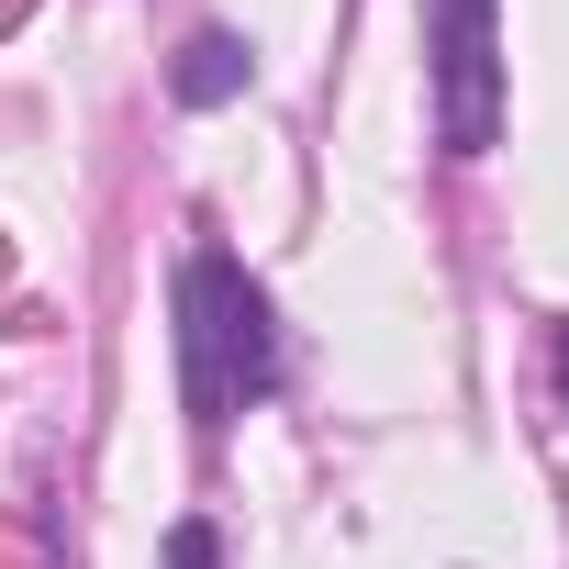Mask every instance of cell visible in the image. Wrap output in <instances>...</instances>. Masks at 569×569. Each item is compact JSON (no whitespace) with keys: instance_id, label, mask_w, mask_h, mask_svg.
<instances>
[{"instance_id":"6da1fadb","label":"cell","mask_w":569,"mask_h":569,"mask_svg":"<svg viewBox=\"0 0 569 569\" xmlns=\"http://www.w3.org/2000/svg\"><path fill=\"white\" fill-rule=\"evenodd\" d=\"M179 391L201 425L246 413L279 391V336H268V302L234 257H190L179 268Z\"/></svg>"},{"instance_id":"7a4b0ae2","label":"cell","mask_w":569,"mask_h":569,"mask_svg":"<svg viewBox=\"0 0 569 569\" xmlns=\"http://www.w3.org/2000/svg\"><path fill=\"white\" fill-rule=\"evenodd\" d=\"M491 12L502 0H436V112H447V146L480 157L502 134V46H491Z\"/></svg>"},{"instance_id":"3957f363","label":"cell","mask_w":569,"mask_h":569,"mask_svg":"<svg viewBox=\"0 0 569 569\" xmlns=\"http://www.w3.org/2000/svg\"><path fill=\"white\" fill-rule=\"evenodd\" d=\"M234 90H246V46H234V34H201V46L179 57V101L212 112V101H234Z\"/></svg>"},{"instance_id":"277c9868","label":"cell","mask_w":569,"mask_h":569,"mask_svg":"<svg viewBox=\"0 0 569 569\" xmlns=\"http://www.w3.org/2000/svg\"><path fill=\"white\" fill-rule=\"evenodd\" d=\"M168 569H223V558H212V525H179V536H168Z\"/></svg>"}]
</instances>
